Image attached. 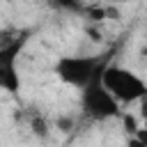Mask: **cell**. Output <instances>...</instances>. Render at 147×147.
Here are the masks:
<instances>
[{
  "label": "cell",
  "mask_w": 147,
  "mask_h": 147,
  "mask_svg": "<svg viewBox=\"0 0 147 147\" xmlns=\"http://www.w3.org/2000/svg\"><path fill=\"white\" fill-rule=\"evenodd\" d=\"M108 64L110 62L106 55H62L55 62V74L62 83L83 90L92 80L101 78Z\"/></svg>",
  "instance_id": "obj_1"
},
{
  "label": "cell",
  "mask_w": 147,
  "mask_h": 147,
  "mask_svg": "<svg viewBox=\"0 0 147 147\" xmlns=\"http://www.w3.org/2000/svg\"><path fill=\"white\" fill-rule=\"evenodd\" d=\"M101 80L117 96L119 103H136L147 94V83L131 69L119 64H108L101 74Z\"/></svg>",
  "instance_id": "obj_2"
},
{
  "label": "cell",
  "mask_w": 147,
  "mask_h": 147,
  "mask_svg": "<svg viewBox=\"0 0 147 147\" xmlns=\"http://www.w3.org/2000/svg\"><path fill=\"white\" fill-rule=\"evenodd\" d=\"M122 103L117 101V96L103 85L101 78L92 80L90 85L83 87L80 92V108L87 117L92 119H110V117H122Z\"/></svg>",
  "instance_id": "obj_3"
},
{
  "label": "cell",
  "mask_w": 147,
  "mask_h": 147,
  "mask_svg": "<svg viewBox=\"0 0 147 147\" xmlns=\"http://www.w3.org/2000/svg\"><path fill=\"white\" fill-rule=\"evenodd\" d=\"M21 44H23V39H18L14 46L0 51V87L11 92V94L18 92V87H21V78H18V71H16V64H14V55H11V53H16L21 48Z\"/></svg>",
  "instance_id": "obj_4"
},
{
  "label": "cell",
  "mask_w": 147,
  "mask_h": 147,
  "mask_svg": "<svg viewBox=\"0 0 147 147\" xmlns=\"http://www.w3.org/2000/svg\"><path fill=\"white\" fill-rule=\"evenodd\" d=\"M122 126H124V131L131 133V136L140 129V126H138V117L131 115V113H122Z\"/></svg>",
  "instance_id": "obj_5"
},
{
  "label": "cell",
  "mask_w": 147,
  "mask_h": 147,
  "mask_svg": "<svg viewBox=\"0 0 147 147\" xmlns=\"http://www.w3.org/2000/svg\"><path fill=\"white\" fill-rule=\"evenodd\" d=\"M51 2L60 9H67V11H83L85 9L80 0H51Z\"/></svg>",
  "instance_id": "obj_6"
},
{
  "label": "cell",
  "mask_w": 147,
  "mask_h": 147,
  "mask_svg": "<svg viewBox=\"0 0 147 147\" xmlns=\"http://www.w3.org/2000/svg\"><path fill=\"white\" fill-rule=\"evenodd\" d=\"M30 126H32V133H34V136H39V138H46V136H48V124H46L41 117H34Z\"/></svg>",
  "instance_id": "obj_7"
},
{
  "label": "cell",
  "mask_w": 147,
  "mask_h": 147,
  "mask_svg": "<svg viewBox=\"0 0 147 147\" xmlns=\"http://www.w3.org/2000/svg\"><path fill=\"white\" fill-rule=\"evenodd\" d=\"M85 11H87V18H90L92 23H99V21L108 18V16H106V7H87Z\"/></svg>",
  "instance_id": "obj_8"
},
{
  "label": "cell",
  "mask_w": 147,
  "mask_h": 147,
  "mask_svg": "<svg viewBox=\"0 0 147 147\" xmlns=\"http://www.w3.org/2000/svg\"><path fill=\"white\" fill-rule=\"evenodd\" d=\"M55 126H57L62 133H67V131H71V129H74V119H71V117H57Z\"/></svg>",
  "instance_id": "obj_9"
},
{
  "label": "cell",
  "mask_w": 147,
  "mask_h": 147,
  "mask_svg": "<svg viewBox=\"0 0 147 147\" xmlns=\"http://www.w3.org/2000/svg\"><path fill=\"white\" fill-rule=\"evenodd\" d=\"M133 136H136V138H133L136 145H147V129H138Z\"/></svg>",
  "instance_id": "obj_10"
},
{
  "label": "cell",
  "mask_w": 147,
  "mask_h": 147,
  "mask_svg": "<svg viewBox=\"0 0 147 147\" xmlns=\"http://www.w3.org/2000/svg\"><path fill=\"white\" fill-rule=\"evenodd\" d=\"M106 16H108L110 21H119V11H117V7H115L113 2H110V5L106 7Z\"/></svg>",
  "instance_id": "obj_11"
},
{
  "label": "cell",
  "mask_w": 147,
  "mask_h": 147,
  "mask_svg": "<svg viewBox=\"0 0 147 147\" xmlns=\"http://www.w3.org/2000/svg\"><path fill=\"white\" fill-rule=\"evenodd\" d=\"M85 34L90 37V39H94V41H101V34H99V30H94V28H85Z\"/></svg>",
  "instance_id": "obj_12"
},
{
  "label": "cell",
  "mask_w": 147,
  "mask_h": 147,
  "mask_svg": "<svg viewBox=\"0 0 147 147\" xmlns=\"http://www.w3.org/2000/svg\"><path fill=\"white\" fill-rule=\"evenodd\" d=\"M140 115H142V119L147 122V94L140 99Z\"/></svg>",
  "instance_id": "obj_13"
},
{
  "label": "cell",
  "mask_w": 147,
  "mask_h": 147,
  "mask_svg": "<svg viewBox=\"0 0 147 147\" xmlns=\"http://www.w3.org/2000/svg\"><path fill=\"white\" fill-rule=\"evenodd\" d=\"M113 5H119V2H129V0H110Z\"/></svg>",
  "instance_id": "obj_14"
},
{
  "label": "cell",
  "mask_w": 147,
  "mask_h": 147,
  "mask_svg": "<svg viewBox=\"0 0 147 147\" xmlns=\"http://www.w3.org/2000/svg\"><path fill=\"white\" fill-rule=\"evenodd\" d=\"M145 55H147V48H145Z\"/></svg>",
  "instance_id": "obj_15"
}]
</instances>
